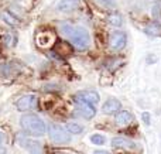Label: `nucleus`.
<instances>
[{"instance_id": "5701e85b", "label": "nucleus", "mask_w": 161, "mask_h": 154, "mask_svg": "<svg viewBox=\"0 0 161 154\" xmlns=\"http://www.w3.org/2000/svg\"><path fill=\"white\" fill-rule=\"evenodd\" d=\"M142 118H143V122H144L146 124H148L150 123V113H147V112H144L142 115Z\"/></svg>"}, {"instance_id": "4468645a", "label": "nucleus", "mask_w": 161, "mask_h": 154, "mask_svg": "<svg viewBox=\"0 0 161 154\" xmlns=\"http://www.w3.org/2000/svg\"><path fill=\"white\" fill-rule=\"evenodd\" d=\"M0 17H2L3 21H6L7 24H10V25H17V24H19V20H17V17H14L13 14L10 13V11H3V13L0 14Z\"/></svg>"}, {"instance_id": "ddd939ff", "label": "nucleus", "mask_w": 161, "mask_h": 154, "mask_svg": "<svg viewBox=\"0 0 161 154\" xmlns=\"http://www.w3.org/2000/svg\"><path fill=\"white\" fill-rule=\"evenodd\" d=\"M114 120H116L117 124H120V126H123V124H129L131 120H133V116H131L130 112H126V110H122V112H119L116 115V118H114Z\"/></svg>"}, {"instance_id": "9b49d317", "label": "nucleus", "mask_w": 161, "mask_h": 154, "mask_svg": "<svg viewBox=\"0 0 161 154\" xmlns=\"http://www.w3.org/2000/svg\"><path fill=\"white\" fill-rule=\"evenodd\" d=\"M112 146L114 149H125V150H133L136 147V144L133 143L131 140L129 139H125V137H114L112 140Z\"/></svg>"}, {"instance_id": "6ab92c4d", "label": "nucleus", "mask_w": 161, "mask_h": 154, "mask_svg": "<svg viewBox=\"0 0 161 154\" xmlns=\"http://www.w3.org/2000/svg\"><path fill=\"white\" fill-rule=\"evenodd\" d=\"M109 23H110L112 25L119 27V25H122L123 19H122V16H120V14H112V16H109Z\"/></svg>"}, {"instance_id": "1a4fd4ad", "label": "nucleus", "mask_w": 161, "mask_h": 154, "mask_svg": "<svg viewBox=\"0 0 161 154\" xmlns=\"http://www.w3.org/2000/svg\"><path fill=\"white\" fill-rule=\"evenodd\" d=\"M75 101L76 102H88V103H92V105H96L99 102V95L93 91H82V92L76 93L75 96Z\"/></svg>"}, {"instance_id": "b1692460", "label": "nucleus", "mask_w": 161, "mask_h": 154, "mask_svg": "<svg viewBox=\"0 0 161 154\" xmlns=\"http://www.w3.org/2000/svg\"><path fill=\"white\" fill-rule=\"evenodd\" d=\"M93 154H110V153H108V151H103V150H96Z\"/></svg>"}, {"instance_id": "aec40b11", "label": "nucleus", "mask_w": 161, "mask_h": 154, "mask_svg": "<svg viewBox=\"0 0 161 154\" xmlns=\"http://www.w3.org/2000/svg\"><path fill=\"white\" fill-rule=\"evenodd\" d=\"M91 141H92L93 144L102 146V144H105L106 139H105V136H102V135H92V136H91Z\"/></svg>"}, {"instance_id": "f3484780", "label": "nucleus", "mask_w": 161, "mask_h": 154, "mask_svg": "<svg viewBox=\"0 0 161 154\" xmlns=\"http://www.w3.org/2000/svg\"><path fill=\"white\" fill-rule=\"evenodd\" d=\"M95 2L103 8H116V2L114 0H95Z\"/></svg>"}, {"instance_id": "4be33fe9", "label": "nucleus", "mask_w": 161, "mask_h": 154, "mask_svg": "<svg viewBox=\"0 0 161 154\" xmlns=\"http://www.w3.org/2000/svg\"><path fill=\"white\" fill-rule=\"evenodd\" d=\"M13 38H14V37L11 36V34H6V36H4V42H6V45H13V44H14Z\"/></svg>"}, {"instance_id": "20e7f679", "label": "nucleus", "mask_w": 161, "mask_h": 154, "mask_svg": "<svg viewBox=\"0 0 161 154\" xmlns=\"http://www.w3.org/2000/svg\"><path fill=\"white\" fill-rule=\"evenodd\" d=\"M48 136H50V139L54 143L64 144V143H69L71 141V133L67 129H64L62 126L55 124V123L50 124V127H48Z\"/></svg>"}, {"instance_id": "a878e982", "label": "nucleus", "mask_w": 161, "mask_h": 154, "mask_svg": "<svg viewBox=\"0 0 161 154\" xmlns=\"http://www.w3.org/2000/svg\"><path fill=\"white\" fill-rule=\"evenodd\" d=\"M6 153V150L4 149H2V147H0V154H4Z\"/></svg>"}, {"instance_id": "f257e3e1", "label": "nucleus", "mask_w": 161, "mask_h": 154, "mask_svg": "<svg viewBox=\"0 0 161 154\" xmlns=\"http://www.w3.org/2000/svg\"><path fill=\"white\" fill-rule=\"evenodd\" d=\"M61 33L64 34L65 37L71 40V44L74 47H76L78 50H85L89 45V41H91V37H89V33L82 27H74V25L68 24V23H64L59 27Z\"/></svg>"}, {"instance_id": "f8f14e48", "label": "nucleus", "mask_w": 161, "mask_h": 154, "mask_svg": "<svg viewBox=\"0 0 161 154\" xmlns=\"http://www.w3.org/2000/svg\"><path fill=\"white\" fill-rule=\"evenodd\" d=\"M122 107V103H120L117 99H114V98H110V99H108V101L103 103V107H102V110H103V113H108V115H110V113H114V112H117V110Z\"/></svg>"}, {"instance_id": "7ed1b4c3", "label": "nucleus", "mask_w": 161, "mask_h": 154, "mask_svg": "<svg viewBox=\"0 0 161 154\" xmlns=\"http://www.w3.org/2000/svg\"><path fill=\"white\" fill-rule=\"evenodd\" d=\"M57 42V34L51 28H42L36 36V44L41 50H51Z\"/></svg>"}, {"instance_id": "0eeeda50", "label": "nucleus", "mask_w": 161, "mask_h": 154, "mask_svg": "<svg viewBox=\"0 0 161 154\" xmlns=\"http://www.w3.org/2000/svg\"><path fill=\"white\" fill-rule=\"evenodd\" d=\"M53 50H54V52H55L57 55L62 57V58H67V57H69L71 54L74 52L72 44L68 42V41H57L55 44H54Z\"/></svg>"}, {"instance_id": "412c9836", "label": "nucleus", "mask_w": 161, "mask_h": 154, "mask_svg": "<svg viewBox=\"0 0 161 154\" xmlns=\"http://www.w3.org/2000/svg\"><path fill=\"white\" fill-rule=\"evenodd\" d=\"M10 74H13L10 64H2L0 65V75L2 76H8Z\"/></svg>"}, {"instance_id": "f03ea898", "label": "nucleus", "mask_w": 161, "mask_h": 154, "mask_svg": "<svg viewBox=\"0 0 161 154\" xmlns=\"http://www.w3.org/2000/svg\"><path fill=\"white\" fill-rule=\"evenodd\" d=\"M20 124H21L23 130L31 136H42L47 132V127H45V123L42 122V119H40L38 116L33 115V113L21 116Z\"/></svg>"}, {"instance_id": "39448f33", "label": "nucleus", "mask_w": 161, "mask_h": 154, "mask_svg": "<svg viewBox=\"0 0 161 154\" xmlns=\"http://www.w3.org/2000/svg\"><path fill=\"white\" fill-rule=\"evenodd\" d=\"M109 44H110V48L114 51H120L126 47L127 44V36L123 31H113L110 36V40H109Z\"/></svg>"}, {"instance_id": "dca6fc26", "label": "nucleus", "mask_w": 161, "mask_h": 154, "mask_svg": "<svg viewBox=\"0 0 161 154\" xmlns=\"http://www.w3.org/2000/svg\"><path fill=\"white\" fill-rule=\"evenodd\" d=\"M146 33L150 34V36H160L161 34V25L158 23H153V24L147 25L146 27Z\"/></svg>"}, {"instance_id": "6e6552de", "label": "nucleus", "mask_w": 161, "mask_h": 154, "mask_svg": "<svg viewBox=\"0 0 161 154\" xmlns=\"http://www.w3.org/2000/svg\"><path fill=\"white\" fill-rule=\"evenodd\" d=\"M95 107L92 103H88V102H78V107H76V115L82 116L85 119H92L95 116Z\"/></svg>"}, {"instance_id": "2eb2a0df", "label": "nucleus", "mask_w": 161, "mask_h": 154, "mask_svg": "<svg viewBox=\"0 0 161 154\" xmlns=\"http://www.w3.org/2000/svg\"><path fill=\"white\" fill-rule=\"evenodd\" d=\"M27 141L28 143L25 144V147L30 150L31 154H41V144H38L34 140H27Z\"/></svg>"}, {"instance_id": "393cba45", "label": "nucleus", "mask_w": 161, "mask_h": 154, "mask_svg": "<svg viewBox=\"0 0 161 154\" xmlns=\"http://www.w3.org/2000/svg\"><path fill=\"white\" fill-rule=\"evenodd\" d=\"M3 140H4V136H3V135H2V133H0V144H2V143H3Z\"/></svg>"}, {"instance_id": "a211bd4d", "label": "nucleus", "mask_w": 161, "mask_h": 154, "mask_svg": "<svg viewBox=\"0 0 161 154\" xmlns=\"http://www.w3.org/2000/svg\"><path fill=\"white\" fill-rule=\"evenodd\" d=\"M67 130L69 133H74V135H79V133H82V126L78 123H68L67 124Z\"/></svg>"}, {"instance_id": "9d476101", "label": "nucleus", "mask_w": 161, "mask_h": 154, "mask_svg": "<svg viewBox=\"0 0 161 154\" xmlns=\"http://www.w3.org/2000/svg\"><path fill=\"white\" fill-rule=\"evenodd\" d=\"M80 0H59L58 4H57V8L62 13H69V11H74L79 7Z\"/></svg>"}, {"instance_id": "423d86ee", "label": "nucleus", "mask_w": 161, "mask_h": 154, "mask_svg": "<svg viewBox=\"0 0 161 154\" xmlns=\"http://www.w3.org/2000/svg\"><path fill=\"white\" fill-rule=\"evenodd\" d=\"M36 105H37V98L34 95H25L16 102V107L20 112H25V110L34 109Z\"/></svg>"}]
</instances>
